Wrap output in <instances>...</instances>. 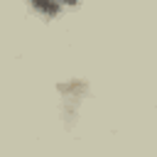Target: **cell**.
Listing matches in <instances>:
<instances>
[{"instance_id":"cell-2","label":"cell","mask_w":157,"mask_h":157,"mask_svg":"<svg viewBox=\"0 0 157 157\" xmlns=\"http://www.w3.org/2000/svg\"><path fill=\"white\" fill-rule=\"evenodd\" d=\"M56 2H66V5H74L76 0H56Z\"/></svg>"},{"instance_id":"cell-1","label":"cell","mask_w":157,"mask_h":157,"mask_svg":"<svg viewBox=\"0 0 157 157\" xmlns=\"http://www.w3.org/2000/svg\"><path fill=\"white\" fill-rule=\"evenodd\" d=\"M34 7H39L44 15H56L59 12V2L56 0H32Z\"/></svg>"}]
</instances>
